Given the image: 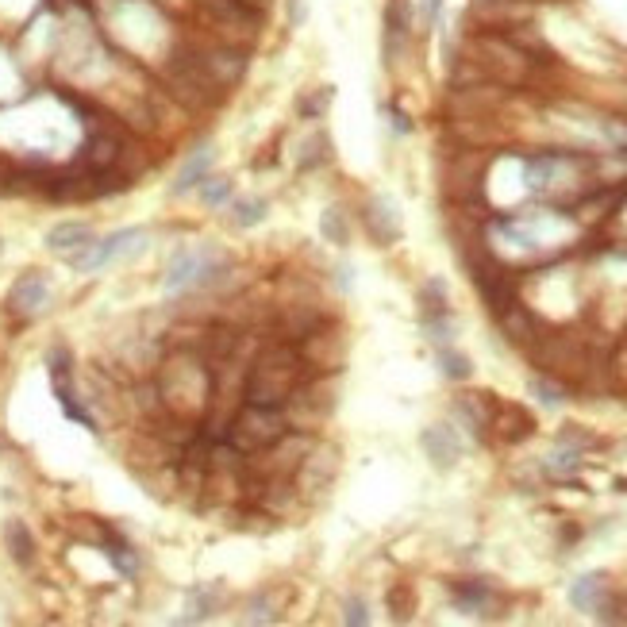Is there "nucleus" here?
Wrapping results in <instances>:
<instances>
[{"mask_svg": "<svg viewBox=\"0 0 627 627\" xmlns=\"http://www.w3.org/2000/svg\"><path fill=\"white\" fill-rule=\"evenodd\" d=\"M158 393H162V404L170 416H181L193 424L197 416L212 408V366L204 362L201 351L177 347L158 370Z\"/></svg>", "mask_w": 627, "mask_h": 627, "instance_id": "f257e3e1", "label": "nucleus"}, {"mask_svg": "<svg viewBox=\"0 0 627 627\" xmlns=\"http://www.w3.org/2000/svg\"><path fill=\"white\" fill-rule=\"evenodd\" d=\"M308 374H312V370H308V362H304L301 351H297V343L277 339V343L262 347V351L251 358V366H247V374H243V401L281 408Z\"/></svg>", "mask_w": 627, "mask_h": 627, "instance_id": "f03ea898", "label": "nucleus"}, {"mask_svg": "<svg viewBox=\"0 0 627 627\" xmlns=\"http://www.w3.org/2000/svg\"><path fill=\"white\" fill-rule=\"evenodd\" d=\"M335 404H339V374H308L293 389V397L281 404V412L289 427L316 435L320 424H327V416L335 412Z\"/></svg>", "mask_w": 627, "mask_h": 627, "instance_id": "7ed1b4c3", "label": "nucleus"}, {"mask_svg": "<svg viewBox=\"0 0 627 627\" xmlns=\"http://www.w3.org/2000/svg\"><path fill=\"white\" fill-rule=\"evenodd\" d=\"M227 277V258L216 247H181L170 258V270H166V293L181 297V293H193V289H208V285H220Z\"/></svg>", "mask_w": 627, "mask_h": 627, "instance_id": "20e7f679", "label": "nucleus"}, {"mask_svg": "<svg viewBox=\"0 0 627 627\" xmlns=\"http://www.w3.org/2000/svg\"><path fill=\"white\" fill-rule=\"evenodd\" d=\"M285 431H289V420H285L281 408L243 401V408H239V412L231 416V424H227V443L243 454H258V451H266L270 443H277Z\"/></svg>", "mask_w": 627, "mask_h": 627, "instance_id": "39448f33", "label": "nucleus"}, {"mask_svg": "<svg viewBox=\"0 0 627 627\" xmlns=\"http://www.w3.org/2000/svg\"><path fill=\"white\" fill-rule=\"evenodd\" d=\"M201 16L220 43L243 47V51L262 35V12L247 8L243 0H201Z\"/></svg>", "mask_w": 627, "mask_h": 627, "instance_id": "423d86ee", "label": "nucleus"}, {"mask_svg": "<svg viewBox=\"0 0 627 627\" xmlns=\"http://www.w3.org/2000/svg\"><path fill=\"white\" fill-rule=\"evenodd\" d=\"M166 81H170V93H174L177 101L189 104V108H216L227 93L224 85H216V81L208 77V70L197 62L193 51H177L174 58H170Z\"/></svg>", "mask_w": 627, "mask_h": 627, "instance_id": "0eeeda50", "label": "nucleus"}, {"mask_svg": "<svg viewBox=\"0 0 627 627\" xmlns=\"http://www.w3.org/2000/svg\"><path fill=\"white\" fill-rule=\"evenodd\" d=\"M470 51H474L470 58L485 70L489 81H508V85L524 81V77L531 74V62H535V58H527L520 47H512L501 31H485V35H477L474 43H470Z\"/></svg>", "mask_w": 627, "mask_h": 627, "instance_id": "6e6552de", "label": "nucleus"}, {"mask_svg": "<svg viewBox=\"0 0 627 627\" xmlns=\"http://www.w3.org/2000/svg\"><path fill=\"white\" fill-rule=\"evenodd\" d=\"M312 443H316V435L289 427V431H285L277 443H270L266 451L247 454V470H251L258 481H270V477H297L301 462L308 458V451H312Z\"/></svg>", "mask_w": 627, "mask_h": 627, "instance_id": "1a4fd4ad", "label": "nucleus"}, {"mask_svg": "<svg viewBox=\"0 0 627 627\" xmlns=\"http://www.w3.org/2000/svg\"><path fill=\"white\" fill-rule=\"evenodd\" d=\"M297 351H301V358L308 362V370H312V374H339V370H343V362H347L351 343H347V331H343V324H335V320H320V324L312 327L308 335L297 339Z\"/></svg>", "mask_w": 627, "mask_h": 627, "instance_id": "9d476101", "label": "nucleus"}, {"mask_svg": "<svg viewBox=\"0 0 627 627\" xmlns=\"http://www.w3.org/2000/svg\"><path fill=\"white\" fill-rule=\"evenodd\" d=\"M339 466H343V451L335 443H312V451H308V458H304L297 477H293L304 508L324 501V493L335 485V477H339Z\"/></svg>", "mask_w": 627, "mask_h": 627, "instance_id": "9b49d317", "label": "nucleus"}, {"mask_svg": "<svg viewBox=\"0 0 627 627\" xmlns=\"http://www.w3.org/2000/svg\"><path fill=\"white\" fill-rule=\"evenodd\" d=\"M143 243H147V231H139V227H124V231H112L108 239H93L85 251H77L74 258H70V266L81 270V274H93V270L108 266L112 258H124V254L143 251Z\"/></svg>", "mask_w": 627, "mask_h": 627, "instance_id": "f8f14e48", "label": "nucleus"}, {"mask_svg": "<svg viewBox=\"0 0 627 627\" xmlns=\"http://www.w3.org/2000/svg\"><path fill=\"white\" fill-rule=\"evenodd\" d=\"M47 374H51V389H54V397H58V404H62V412H66L74 424L89 427V431H97V420L85 412V404L77 401L74 358H70V351H66V347H54V351L47 354Z\"/></svg>", "mask_w": 627, "mask_h": 627, "instance_id": "ddd939ff", "label": "nucleus"}, {"mask_svg": "<svg viewBox=\"0 0 627 627\" xmlns=\"http://www.w3.org/2000/svg\"><path fill=\"white\" fill-rule=\"evenodd\" d=\"M189 51L197 54V62H201L208 77L216 81V85H224L231 89L239 77L247 74V51L243 47H231V43H212V47H189Z\"/></svg>", "mask_w": 627, "mask_h": 627, "instance_id": "4468645a", "label": "nucleus"}, {"mask_svg": "<svg viewBox=\"0 0 627 627\" xmlns=\"http://www.w3.org/2000/svg\"><path fill=\"white\" fill-rule=\"evenodd\" d=\"M120 158H124L120 135H116L112 127H93L89 139H85V147H81V166H85L93 177H104L116 170Z\"/></svg>", "mask_w": 627, "mask_h": 627, "instance_id": "2eb2a0df", "label": "nucleus"}, {"mask_svg": "<svg viewBox=\"0 0 627 627\" xmlns=\"http://www.w3.org/2000/svg\"><path fill=\"white\" fill-rule=\"evenodd\" d=\"M362 224H366L377 247H393L401 239V212L389 197H370L366 208H362Z\"/></svg>", "mask_w": 627, "mask_h": 627, "instance_id": "dca6fc26", "label": "nucleus"}, {"mask_svg": "<svg viewBox=\"0 0 627 627\" xmlns=\"http://www.w3.org/2000/svg\"><path fill=\"white\" fill-rule=\"evenodd\" d=\"M51 301V285H47V277L39 274V270H31V274L16 277V285H12V293H8V308L16 312V316H39L43 308Z\"/></svg>", "mask_w": 627, "mask_h": 627, "instance_id": "f3484780", "label": "nucleus"}, {"mask_svg": "<svg viewBox=\"0 0 627 627\" xmlns=\"http://www.w3.org/2000/svg\"><path fill=\"white\" fill-rule=\"evenodd\" d=\"M412 35V8L408 0H385V66H397Z\"/></svg>", "mask_w": 627, "mask_h": 627, "instance_id": "a211bd4d", "label": "nucleus"}, {"mask_svg": "<svg viewBox=\"0 0 627 627\" xmlns=\"http://www.w3.org/2000/svg\"><path fill=\"white\" fill-rule=\"evenodd\" d=\"M481 174H485V154H458L447 170V193L454 201H470L481 193Z\"/></svg>", "mask_w": 627, "mask_h": 627, "instance_id": "6ab92c4d", "label": "nucleus"}, {"mask_svg": "<svg viewBox=\"0 0 627 627\" xmlns=\"http://www.w3.org/2000/svg\"><path fill=\"white\" fill-rule=\"evenodd\" d=\"M420 443H424V451L435 470H451L454 462H458V454H462L458 431H454L451 424H431L424 435H420Z\"/></svg>", "mask_w": 627, "mask_h": 627, "instance_id": "aec40b11", "label": "nucleus"}, {"mask_svg": "<svg viewBox=\"0 0 627 627\" xmlns=\"http://www.w3.org/2000/svg\"><path fill=\"white\" fill-rule=\"evenodd\" d=\"M489 427L501 435L504 443H520V439H527L535 431V420L527 416L524 408H516V404H493Z\"/></svg>", "mask_w": 627, "mask_h": 627, "instance_id": "412c9836", "label": "nucleus"}, {"mask_svg": "<svg viewBox=\"0 0 627 627\" xmlns=\"http://www.w3.org/2000/svg\"><path fill=\"white\" fill-rule=\"evenodd\" d=\"M93 243V227L89 224H58L47 231V247L54 254H66V258H74L77 251H85Z\"/></svg>", "mask_w": 627, "mask_h": 627, "instance_id": "4be33fe9", "label": "nucleus"}, {"mask_svg": "<svg viewBox=\"0 0 627 627\" xmlns=\"http://www.w3.org/2000/svg\"><path fill=\"white\" fill-rule=\"evenodd\" d=\"M604 597H608V577L604 574H585L570 585V604L581 608V612H597Z\"/></svg>", "mask_w": 627, "mask_h": 627, "instance_id": "5701e85b", "label": "nucleus"}, {"mask_svg": "<svg viewBox=\"0 0 627 627\" xmlns=\"http://www.w3.org/2000/svg\"><path fill=\"white\" fill-rule=\"evenodd\" d=\"M497 320H501V331L512 343H520V347L535 343V320H531V312H527L524 304L512 301L504 312H497Z\"/></svg>", "mask_w": 627, "mask_h": 627, "instance_id": "b1692460", "label": "nucleus"}, {"mask_svg": "<svg viewBox=\"0 0 627 627\" xmlns=\"http://www.w3.org/2000/svg\"><path fill=\"white\" fill-rule=\"evenodd\" d=\"M208 170H212V151L208 147H201V151L193 154L181 170H177L174 177V197H185V193H193V189H201V181L208 177Z\"/></svg>", "mask_w": 627, "mask_h": 627, "instance_id": "393cba45", "label": "nucleus"}, {"mask_svg": "<svg viewBox=\"0 0 627 627\" xmlns=\"http://www.w3.org/2000/svg\"><path fill=\"white\" fill-rule=\"evenodd\" d=\"M266 212H270V204L262 201V197H231V204H227V220H231L235 227L262 224Z\"/></svg>", "mask_w": 627, "mask_h": 627, "instance_id": "a878e982", "label": "nucleus"}, {"mask_svg": "<svg viewBox=\"0 0 627 627\" xmlns=\"http://www.w3.org/2000/svg\"><path fill=\"white\" fill-rule=\"evenodd\" d=\"M104 554H108V562H112L124 577L139 574V558H135V551L127 547L116 531H104Z\"/></svg>", "mask_w": 627, "mask_h": 627, "instance_id": "bb28decb", "label": "nucleus"}, {"mask_svg": "<svg viewBox=\"0 0 627 627\" xmlns=\"http://www.w3.org/2000/svg\"><path fill=\"white\" fill-rule=\"evenodd\" d=\"M420 312H424V320H443V316H451V308H447V285H443L439 277H431L424 289H420Z\"/></svg>", "mask_w": 627, "mask_h": 627, "instance_id": "cd10ccee", "label": "nucleus"}, {"mask_svg": "<svg viewBox=\"0 0 627 627\" xmlns=\"http://www.w3.org/2000/svg\"><path fill=\"white\" fill-rule=\"evenodd\" d=\"M4 543H8V551H12V558H16L20 566H31V562H35L31 531H27L20 520H8V527H4Z\"/></svg>", "mask_w": 627, "mask_h": 627, "instance_id": "c85d7f7f", "label": "nucleus"}, {"mask_svg": "<svg viewBox=\"0 0 627 627\" xmlns=\"http://www.w3.org/2000/svg\"><path fill=\"white\" fill-rule=\"evenodd\" d=\"M327 158H331V139H327L324 131H316L312 139H304L301 143L297 166H301V170H316V166H324Z\"/></svg>", "mask_w": 627, "mask_h": 627, "instance_id": "c756f323", "label": "nucleus"}, {"mask_svg": "<svg viewBox=\"0 0 627 627\" xmlns=\"http://www.w3.org/2000/svg\"><path fill=\"white\" fill-rule=\"evenodd\" d=\"M454 597L458 604L466 608V612H489V601H493V593H489V585H481V581H462L458 589H454Z\"/></svg>", "mask_w": 627, "mask_h": 627, "instance_id": "7c9ffc66", "label": "nucleus"}, {"mask_svg": "<svg viewBox=\"0 0 627 627\" xmlns=\"http://www.w3.org/2000/svg\"><path fill=\"white\" fill-rule=\"evenodd\" d=\"M320 231H324L327 243H335V247H347V239H351V227H347L343 208H324V216H320Z\"/></svg>", "mask_w": 627, "mask_h": 627, "instance_id": "2f4dec72", "label": "nucleus"}, {"mask_svg": "<svg viewBox=\"0 0 627 627\" xmlns=\"http://www.w3.org/2000/svg\"><path fill=\"white\" fill-rule=\"evenodd\" d=\"M335 101V93H331V85H320V89H312V93H304L301 101H297V116L304 120H320L327 112V104Z\"/></svg>", "mask_w": 627, "mask_h": 627, "instance_id": "473e14b6", "label": "nucleus"}, {"mask_svg": "<svg viewBox=\"0 0 627 627\" xmlns=\"http://www.w3.org/2000/svg\"><path fill=\"white\" fill-rule=\"evenodd\" d=\"M216 597H220L216 589H208V593H204V589H193V593H189V612H185V624H201V620H208V616L216 612Z\"/></svg>", "mask_w": 627, "mask_h": 627, "instance_id": "72a5a7b5", "label": "nucleus"}, {"mask_svg": "<svg viewBox=\"0 0 627 627\" xmlns=\"http://www.w3.org/2000/svg\"><path fill=\"white\" fill-rule=\"evenodd\" d=\"M439 370H443V377H451V381H466L470 377V358L458 354L447 343V347H439Z\"/></svg>", "mask_w": 627, "mask_h": 627, "instance_id": "f704fd0d", "label": "nucleus"}, {"mask_svg": "<svg viewBox=\"0 0 627 627\" xmlns=\"http://www.w3.org/2000/svg\"><path fill=\"white\" fill-rule=\"evenodd\" d=\"M243 620H247V624H274V620H277V604L270 601L266 593H258V597H251V601H247Z\"/></svg>", "mask_w": 627, "mask_h": 627, "instance_id": "c9c22d12", "label": "nucleus"}, {"mask_svg": "<svg viewBox=\"0 0 627 627\" xmlns=\"http://www.w3.org/2000/svg\"><path fill=\"white\" fill-rule=\"evenodd\" d=\"M201 197H204V204H212V208H216V204H224L227 197H231V181H227V177H204L201 181Z\"/></svg>", "mask_w": 627, "mask_h": 627, "instance_id": "e433bc0d", "label": "nucleus"}, {"mask_svg": "<svg viewBox=\"0 0 627 627\" xmlns=\"http://www.w3.org/2000/svg\"><path fill=\"white\" fill-rule=\"evenodd\" d=\"M389 612L397 616V620H408L412 616V589L408 585H397V589H389Z\"/></svg>", "mask_w": 627, "mask_h": 627, "instance_id": "4c0bfd02", "label": "nucleus"}, {"mask_svg": "<svg viewBox=\"0 0 627 627\" xmlns=\"http://www.w3.org/2000/svg\"><path fill=\"white\" fill-rule=\"evenodd\" d=\"M531 389L539 393V401H543V404H562V389H558V385H551V381H535Z\"/></svg>", "mask_w": 627, "mask_h": 627, "instance_id": "58836bf2", "label": "nucleus"}, {"mask_svg": "<svg viewBox=\"0 0 627 627\" xmlns=\"http://www.w3.org/2000/svg\"><path fill=\"white\" fill-rule=\"evenodd\" d=\"M343 620H347V624H370V612H366V604L362 601H347V612H343Z\"/></svg>", "mask_w": 627, "mask_h": 627, "instance_id": "ea45409f", "label": "nucleus"}, {"mask_svg": "<svg viewBox=\"0 0 627 627\" xmlns=\"http://www.w3.org/2000/svg\"><path fill=\"white\" fill-rule=\"evenodd\" d=\"M439 8H443V0H424V4H420V20H424V24H435Z\"/></svg>", "mask_w": 627, "mask_h": 627, "instance_id": "a19ab883", "label": "nucleus"}, {"mask_svg": "<svg viewBox=\"0 0 627 627\" xmlns=\"http://www.w3.org/2000/svg\"><path fill=\"white\" fill-rule=\"evenodd\" d=\"M289 16H293V24H297V27L308 20V8H304V0H289Z\"/></svg>", "mask_w": 627, "mask_h": 627, "instance_id": "79ce46f5", "label": "nucleus"}, {"mask_svg": "<svg viewBox=\"0 0 627 627\" xmlns=\"http://www.w3.org/2000/svg\"><path fill=\"white\" fill-rule=\"evenodd\" d=\"M243 4L254 8V12H266V8H270V0H243Z\"/></svg>", "mask_w": 627, "mask_h": 627, "instance_id": "37998d69", "label": "nucleus"}]
</instances>
